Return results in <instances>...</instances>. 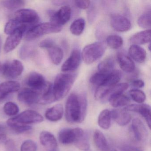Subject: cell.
I'll return each instance as SVG.
<instances>
[{"mask_svg":"<svg viewBox=\"0 0 151 151\" xmlns=\"http://www.w3.org/2000/svg\"><path fill=\"white\" fill-rule=\"evenodd\" d=\"M87 100L85 93L77 95L71 93L68 97L65 105V117L70 123H81L85 118Z\"/></svg>","mask_w":151,"mask_h":151,"instance_id":"obj_1","label":"cell"},{"mask_svg":"<svg viewBox=\"0 0 151 151\" xmlns=\"http://www.w3.org/2000/svg\"><path fill=\"white\" fill-rule=\"evenodd\" d=\"M75 75L70 74H58L53 85V91L56 101L63 99L68 93L76 80Z\"/></svg>","mask_w":151,"mask_h":151,"instance_id":"obj_2","label":"cell"},{"mask_svg":"<svg viewBox=\"0 0 151 151\" xmlns=\"http://www.w3.org/2000/svg\"><path fill=\"white\" fill-rule=\"evenodd\" d=\"M106 49V45L103 42H95L87 45L83 49L81 57L85 63L91 64L103 55Z\"/></svg>","mask_w":151,"mask_h":151,"instance_id":"obj_3","label":"cell"},{"mask_svg":"<svg viewBox=\"0 0 151 151\" xmlns=\"http://www.w3.org/2000/svg\"><path fill=\"white\" fill-rule=\"evenodd\" d=\"M62 26L51 22H45L35 25L26 34V40L28 41L33 40L43 35L51 33H58L61 31Z\"/></svg>","mask_w":151,"mask_h":151,"instance_id":"obj_4","label":"cell"},{"mask_svg":"<svg viewBox=\"0 0 151 151\" xmlns=\"http://www.w3.org/2000/svg\"><path fill=\"white\" fill-rule=\"evenodd\" d=\"M43 120L44 118L37 111L27 110L9 119L7 122L18 124L28 125L41 122Z\"/></svg>","mask_w":151,"mask_h":151,"instance_id":"obj_5","label":"cell"},{"mask_svg":"<svg viewBox=\"0 0 151 151\" xmlns=\"http://www.w3.org/2000/svg\"><path fill=\"white\" fill-rule=\"evenodd\" d=\"M24 70L22 63L18 60L7 62L1 66L2 75L6 78L13 79L21 76Z\"/></svg>","mask_w":151,"mask_h":151,"instance_id":"obj_6","label":"cell"},{"mask_svg":"<svg viewBox=\"0 0 151 151\" xmlns=\"http://www.w3.org/2000/svg\"><path fill=\"white\" fill-rule=\"evenodd\" d=\"M84 133L81 128H65L60 131L58 134L59 141L63 145L75 143Z\"/></svg>","mask_w":151,"mask_h":151,"instance_id":"obj_7","label":"cell"},{"mask_svg":"<svg viewBox=\"0 0 151 151\" xmlns=\"http://www.w3.org/2000/svg\"><path fill=\"white\" fill-rule=\"evenodd\" d=\"M15 20L22 24L35 25L40 17L36 11L31 9H21L15 14Z\"/></svg>","mask_w":151,"mask_h":151,"instance_id":"obj_8","label":"cell"},{"mask_svg":"<svg viewBox=\"0 0 151 151\" xmlns=\"http://www.w3.org/2000/svg\"><path fill=\"white\" fill-rule=\"evenodd\" d=\"M51 22L62 26L66 24L70 20L71 16V8L69 6H64L58 11H48Z\"/></svg>","mask_w":151,"mask_h":151,"instance_id":"obj_9","label":"cell"},{"mask_svg":"<svg viewBox=\"0 0 151 151\" xmlns=\"http://www.w3.org/2000/svg\"><path fill=\"white\" fill-rule=\"evenodd\" d=\"M26 85L30 89L40 93L46 87L48 82L44 77L37 72H32L27 77L25 81Z\"/></svg>","mask_w":151,"mask_h":151,"instance_id":"obj_10","label":"cell"},{"mask_svg":"<svg viewBox=\"0 0 151 151\" xmlns=\"http://www.w3.org/2000/svg\"><path fill=\"white\" fill-rule=\"evenodd\" d=\"M40 94L38 92L30 88H24L18 93V100L24 105L32 106L38 103Z\"/></svg>","mask_w":151,"mask_h":151,"instance_id":"obj_11","label":"cell"},{"mask_svg":"<svg viewBox=\"0 0 151 151\" xmlns=\"http://www.w3.org/2000/svg\"><path fill=\"white\" fill-rule=\"evenodd\" d=\"M81 57L80 51L78 49H74L70 56L63 64L62 71L68 72L76 70L80 65Z\"/></svg>","mask_w":151,"mask_h":151,"instance_id":"obj_12","label":"cell"},{"mask_svg":"<svg viewBox=\"0 0 151 151\" xmlns=\"http://www.w3.org/2000/svg\"><path fill=\"white\" fill-rule=\"evenodd\" d=\"M110 24L115 31L121 32L128 31L132 25L130 21L128 18L118 14L112 16Z\"/></svg>","mask_w":151,"mask_h":151,"instance_id":"obj_13","label":"cell"},{"mask_svg":"<svg viewBox=\"0 0 151 151\" xmlns=\"http://www.w3.org/2000/svg\"><path fill=\"white\" fill-rule=\"evenodd\" d=\"M21 26V25L18 29L9 35L6 40L4 47L6 52L9 53L13 51L20 44L24 33Z\"/></svg>","mask_w":151,"mask_h":151,"instance_id":"obj_14","label":"cell"},{"mask_svg":"<svg viewBox=\"0 0 151 151\" xmlns=\"http://www.w3.org/2000/svg\"><path fill=\"white\" fill-rule=\"evenodd\" d=\"M123 109L138 113L145 118L149 128H151V107L146 104H132L128 105Z\"/></svg>","mask_w":151,"mask_h":151,"instance_id":"obj_15","label":"cell"},{"mask_svg":"<svg viewBox=\"0 0 151 151\" xmlns=\"http://www.w3.org/2000/svg\"><path fill=\"white\" fill-rule=\"evenodd\" d=\"M131 129L134 137L138 141H143L146 139L148 132L143 122L139 119H133L131 125Z\"/></svg>","mask_w":151,"mask_h":151,"instance_id":"obj_16","label":"cell"},{"mask_svg":"<svg viewBox=\"0 0 151 151\" xmlns=\"http://www.w3.org/2000/svg\"><path fill=\"white\" fill-rule=\"evenodd\" d=\"M21 85L17 81H9L0 85V101L5 99L9 94L18 91Z\"/></svg>","mask_w":151,"mask_h":151,"instance_id":"obj_17","label":"cell"},{"mask_svg":"<svg viewBox=\"0 0 151 151\" xmlns=\"http://www.w3.org/2000/svg\"><path fill=\"white\" fill-rule=\"evenodd\" d=\"M40 140L41 145L49 151H57V140L53 134L46 131H43L40 135Z\"/></svg>","mask_w":151,"mask_h":151,"instance_id":"obj_18","label":"cell"},{"mask_svg":"<svg viewBox=\"0 0 151 151\" xmlns=\"http://www.w3.org/2000/svg\"><path fill=\"white\" fill-rule=\"evenodd\" d=\"M110 113L111 118L121 126L127 125L131 119V115L124 109H114Z\"/></svg>","mask_w":151,"mask_h":151,"instance_id":"obj_19","label":"cell"},{"mask_svg":"<svg viewBox=\"0 0 151 151\" xmlns=\"http://www.w3.org/2000/svg\"><path fill=\"white\" fill-rule=\"evenodd\" d=\"M117 60L122 70L126 73H132L135 70V65L131 59L122 52L117 55Z\"/></svg>","mask_w":151,"mask_h":151,"instance_id":"obj_20","label":"cell"},{"mask_svg":"<svg viewBox=\"0 0 151 151\" xmlns=\"http://www.w3.org/2000/svg\"><path fill=\"white\" fill-rule=\"evenodd\" d=\"M151 41V30L147 29L139 32L133 35L130 38L129 41L132 45H142L150 43Z\"/></svg>","mask_w":151,"mask_h":151,"instance_id":"obj_21","label":"cell"},{"mask_svg":"<svg viewBox=\"0 0 151 151\" xmlns=\"http://www.w3.org/2000/svg\"><path fill=\"white\" fill-rule=\"evenodd\" d=\"M63 114V108L62 105L57 104L46 110L45 116L49 121L55 122L62 118Z\"/></svg>","mask_w":151,"mask_h":151,"instance_id":"obj_22","label":"cell"},{"mask_svg":"<svg viewBox=\"0 0 151 151\" xmlns=\"http://www.w3.org/2000/svg\"><path fill=\"white\" fill-rule=\"evenodd\" d=\"M56 101L53 91V85L48 82L46 87L40 93V97L38 103L42 105L51 104Z\"/></svg>","mask_w":151,"mask_h":151,"instance_id":"obj_23","label":"cell"},{"mask_svg":"<svg viewBox=\"0 0 151 151\" xmlns=\"http://www.w3.org/2000/svg\"><path fill=\"white\" fill-rule=\"evenodd\" d=\"M129 54L131 57L135 61L142 63L146 58V52L141 47L137 45H132L129 49Z\"/></svg>","mask_w":151,"mask_h":151,"instance_id":"obj_24","label":"cell"},{"mask_svg":"<svg viewBox=\"0 0 151 151\" xmlns=\"http://www.w3.org/2000/svg\"><path fill=\"white\" fill-rule=\"evenodd\" d=\"M93 140L95 145L101 151H109L108 142L102 132L96 130L93 134Z\"/></svg>","mask_w":151,"mask_h":151,"instance_id":"obj_25","label":"cell"},{"mask_svg":"<svg viewBox=\"0 0 151 151\" xmlns=\"http://www.w3.org/2000/svg\"><path fill=\"white\" fill-rule=\"evenodd\" d=\"M108 101L112 106L116 108L127 106L130 102L129 97L122 93L112 95Z\"/></svg>","mask_w":151,"mask_h":151,"instance_id":"obj_26","label":"cell"},{"mask_svg":"<svg viewBox=\"0 0 151 151\" xmlns=\"http://www.w3.org/2000/svg\"><path fill=\"white\" fill-rule=\"evenodd\" d=\"M111 119L110 110L107 109H104L101 112L99 115L98 124L102 129H108L111 126Z\"/></svg>","mask_w":151,"mask_h":151,"instance_id":"obj_27","label":"cell"},{"mask_svg":"<svg viewBox=\"0 0 151 151\" xmlns=\"http://www.w3.org/2000/svg\"><path fill=\"white\" fill-rule=\"evenodd\" d=\"M122 73L119 70H113L107 74L105 82L101 86L111 87L117 84L122 78Z\"/></svg>","mask_w":151,"mask_h":151,"instance_id":"obj_28","label":"cell"},{"mask_svg":"<svg viewBox=\"0 0 151 151\" xmlns=\"http://www.w3.org/2000/svg\"><path fill=\"white\" fill-rule=\"evenodd\" d=\"M47 50L49 57L53 63L56 65L60 64L63 57V51L61 48L55 45Z\"/></svg>","mask_w":151,"mask_h":151,"instance_id":"obj_29","label":"cell"},{"mask_svg":"<svg viewBox=\"0 0 151 151\" xmlns=\"http://www.w3.org/2000/svg\"><path fill=\"white\" fill-rule=\"evenodd\" d=\"M114 67V61L112 58H108L100 63L98 66L100 73L107 74L113 71Z\"/></svg>","mask_w":151,"mask_h":151,"instance_id":"obj_30","label":"cell"},{"mask_svg":"<svg viewBox=\"0 0 151 151\" xmlns=\"http://www.w3.org/2000/svg\"><path fill=\"white\" fill-rule=\"evenodd\" d=\"M85 27V22L83 18H79L74 21L70 25V29L73 35L79 36L81 35Z\"/></svg>","mask_w":151,"mask_h":151,"instance_id":"obj_31","label":"cell"},{"mask_svg":"<svg viewBox=\"0 0 151 151\" xmlns=\"http://www.w3.org/2000/svg\"><path fill=\"white\" fill-rule=\"evenodd\" d=\"M106 43L111 48L118 49L122 46L123 40L122 37L118 35H111L107 37Z\"/></svg>","mask_w":151,"mask_h":151,"instance_id":"obj_32","label":"cell"},{"mask_svg":"<svg viewBox=\"0 0 151 151\" xmlns=\"http://www.w3.org/2000/svg\"><path fill=\"white\" fill-rule=\"evenodd\" d=\"M139 26L143 29H150L151 26V10L141 15L137 20Z\"/></svg>","mask_w":151,"mask_h":151,"instance_id":"obj_33","label":"cell"},{"mask_svg":"<svg viewBox=\"0 0 151 151\" xmlns=\"http://www.w3.org/2000/svg\"><path fill=\"white\" fill-rule=\"evenodd\" d=\"M129 87V84L127 83H121L117 84L114 86L111 87L109 89L108 94L106 98L105 101H108L110 96L114 94H122L124 91H126Z\"/></svg>","mask_w":151,"mask_h":151,"instance_id":"obj_34","label":"cell"},{"mask_svg":"<svg viewBox=\"0 0 151 151\" xmlns=\"http://www.w3.org/2000/svg\"><path fill=\"white\" fill-rule=\"evenodd\" d=\"M75 145L80 150L88 151L90 147L88 135L84 132L83 135L75 142Z\"/></svg>","mask_w":151,"mask_h":151,"instance_id":"obj_35","label":"cell"},{"mask_svg":"<svg viewBox=\"0 0 151 151\" xmlns=\"http://www.w3.org/2000/svg\"><path fill=\"white\" fill-rule=\"evenodd\" d=\"M3 109L5 114L9 116H16L18 114L19 111L18 106L11 101L6 102L4 105Z\"/></svg>","mask_w":151,"mask_h":151,"instance_id":"obj_36","label":"cell"},{"mask_svg":"<svg viewBox=\"0 0 151 151\" xmlns=\"http://www.w3.org/2000/svg\"><path fill=\"white\" fill-rule=\"evenodd\" d=\"M7 125L13 131L16 133H23L27 132L32 130V127L29 125H23V124H18L7 122Z\"/></svg>","mask_w":151,"mask_h":151,"instance_id":"obj_37","label":"cell"},{"mask_svg":"<svg viewBox=\"0 0 151 151\" xmlns=\"http://www.w3.org/2000/svg\"><path fill=\"white\" fill-rule=\"evenodd\" d=\"M132 99L137 103L142 104L146 100V95L142 91L138 89H133L129 91Z\"/></svg>","mask_w":151,"mask_h":151,"instance_id":"obj_38","label":"cell"},{"mask_svg":"<svg viewBox=\"0 0 151 151\" xmlns=\"http://www.w3.org/2000/svg\"><path fill=\"white\" fill-rule=\"evenodd\" d=\"M2 4L8 9H15L23 7L25 2L22 0H7L2 1Z\"/></svg>","mask_w":151,"mask_h":151,"instance_id":"obj_39","label":"cell"},{"mask_svg":"<svg viewBox=\"0 0 151 151\" xmlns=\"http://www.w3.org/2000/svg\"><path fill=\"white\" fill-rule=\"evenodd\" d=\"M106 75L107 74H103L99 72L95 73L90 78V83L94 85L97 86L98 87L101 86L105 82Z\"/></svg>","mask_w":151,"mask_h":151,"instance_id":"obj_40","label":"cell"},{"mask_svg":"<svg viewBox=\"0 0 151 151\" xmlns=\"http://www.w3.org/2000/svg\"><path fill=\"white\" fill-rule=\"evenodd\" d=\"M21 24L15 19L9 20L5 26L4 32L7 35H10L18 29Z\"/></svg>","mask_w":151,"mask_h":151,"instance_id":"obj_41","label":"cell"},{"mask_svg":"<svg viewBox=\"0 0 151 151\" xmlns=\"http://www.w3.org/2000/svg\"><path fill=\"white\" fill-rule=\"evenodd\" d=\"M33 46L30 45H25L22 47L19 52L20 58L23 60L27 59L33 52Z\"/></svg>","mask_w":151,"mask_h":151,"instance_id":"obj_42","label":"cell"},{"mask_svg":"<svg viewBox=\"0 0 151 151\" xmlns=\"http://www.w3.org/2000/svg\"><path fill=\"white\" fill-rule=\"evenodd\" d=\"M37 144L31 139L25 140L22 145L21 151H37Z\"/></svg>","mask_w":151,"mask_h":151,"instance_id":"obj_43","label":"cell"},{"mask_svg":"<svg viewBox=\"0 0 151 151\" xmlns=\"http://www.w3.org/2000/svg\"><path fill=\"white\" fill-rule=\"evenodd\" d=\"M55 45L54 41L51 39H46L42 40L40 43V47L42 48L48 49L54 46Z\"/></svg>","mask_w":151,"mask_h":151,"instance_id":"obj_44","label":"cell"},{"mask_svg":"<svg viewBox=\"0 0 151 151\" xmlns=\"http://www.w3.org/2000/svg\"><path fill=\"white\" fill-rule=\"evenodd\" d=\"M90 1H76L75 4L78 8L82 9H86L89 8L90 5Z\"/></svg>","mask_w":151,"mask_h":151,"instance_id":"obj_45","label":"cell"},{"mask_svg":"<svg viewBox=\"0 0 151 151\" xmlns=\"http://www.w3.org/2000/svg\"><path fill=\"white\" fill-rule=\"evenodd\" d=\"M121 150L122 151H144L140 147L129 145H124L122 146Z\"/></svg>","mask_w":151,"mask_h":151,"instance_id":"obj_46","label":"cell"},{"mask_svg":"<svg viewBox=\"0 0 151 151\" xmlns=\"http://www.w3.org/2000/svg\"><path fill=\"white\" fill-rule=\"evenodd\" d=\"M5 146L7 151H17L14 142L12 139L6 140Z\"/></svg>","mask_w":151,"mask_h":151,"instance_id":"obj_47","label":"cell"},{"mask_svg":"<svg viewBox=\"0 0 151 151\" xmlns=\"http://www.w3.org/2000/svg\"><path fill=\"white\" fill-rule=\"evenodd\" d=\"M132 85L136 88H141L144 87L145 83L143 80L141 79H137L132 81L131 83Z\"/></svg>","mask_w":151,"mask_h":151,"instance_id":"obj_48","label":"cell"},{"mask_svg":"<svg viewBox=\"0 0 151 151\" xmlns=\"http://www.w3.org/2000/svg\"><path fill=\"white\" fill-rule=\"evenodd\" d=\"M7 137L5 134H0V144L6 142Z\"/></svg>","mask_w":151,"mask_h":151,"instance_id":"obj_49","label":"cell"},{"mask_svg":"<svg viewBox=\"0 0 151 151\" xmlns=\"http://www.w3.org/2000/svg\"><path fill=\"white\" fill-rule=\"evenodd\" d=\"M53 3L56 6H60L65 4L66 1H52Z\"/></svg>","mask_w":151,"mask_h":151,"instance_id":"obj_50","label":"cell"},{"mask_svg":"<svg viewBox=\"0 0 151 151\" xmlns=\"http://www.w3.org/2000/svg\"><path fill=\"white\" fill-rule=\"evenodd\" d=\"M6 127L2 124H0V134H5L6 132Z\"/></svg>","mask_w":151,"mask_h":151,"instance_id":"obj_51","label":"cell"},{"mask_svg":"<svg viewBox=\"0 0 151 151\" xmlns=\"http://www.w3.org/2000/svg\"><path fill=\"white\" fill-rule=\"evenodd\" d=\"M1 37H0V52H1Z\"/></svg>","mask_w":151,"mask_h":151,"instance_id":"obj_52","label":"cell"},{"mask_svg":"<svg viewBox=\"0 0 151 151\" xmlns=\"http://www.w3.org/2000/svg\"><path fill=\"white\" fill-rule=\"evenodd\" d=\"M1 70V63H0V71Z\"/></svg>","mask_w":151,"mask_h":151,"instance_id":"obj_53","label":"cell"},{"mask_svg":"<svg viewBox=\"0 0 151 151\" xmlns=\"http://www.w3.org/2000/svg\"><path fill=\"white\" fill-rule=\"evenodd\" d=\"M116 151V150H112V151Z\"/></svg>","mask_w":151,"mask_h":151,"instance_id":"obj_54","label":"cell"}]
</instances>
